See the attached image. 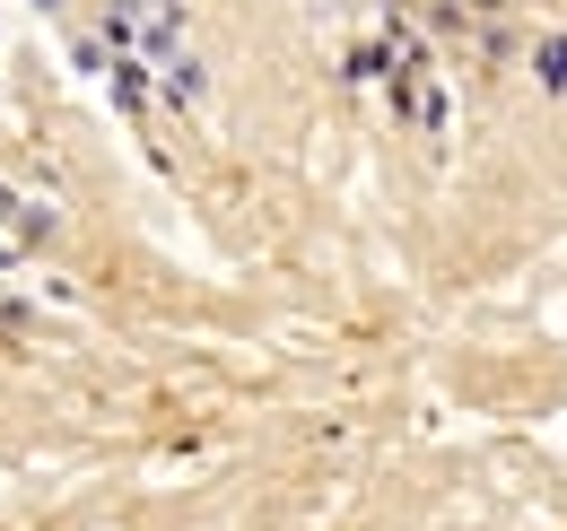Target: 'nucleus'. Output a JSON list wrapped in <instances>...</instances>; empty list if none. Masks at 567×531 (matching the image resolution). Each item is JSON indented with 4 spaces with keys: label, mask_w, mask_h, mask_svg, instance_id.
<instances>
[{
    "label": "nucleus",
    "mask_w": 567,
    "mask_h": 531,
    "mask_svg": "<svg viewBox=\"0 0 567 531\" xmlns=\"http://www.w3.org/2000/svg\"><path fill=\"white\" fill-rule=\"evenodd\" d=\"M132 44H141L148 70H166L175 53H184V18H175V9H166V18H141V35H132Z\"/></svg>",
    "instance_id": "obj_1"
},
{
    "label": "nucleus",
    "mask_w": 567,
    "mask_h": 531,
    "mask_svg": "<svg viewBox=\"0 0 567 531\" xmlns=\"http://www.w3.org/2000/svg\"><path fill=\"white\" fill-rule=\"evenodd\" d=\"M71 62H79V70H105V62H114V53H105L96 35H71Z\"/></svg>",
    "instance_id": "obj_7"
},
{
    "label": "nucleus",
    "mask_w": 567,
    "mask_h": 531,
    "mask_svg": "<svg viewBox=\"0 0 567 531\" xmlns=\"http://www.w3.org/2000/svg\"><path fill=\"white\" fill-rule=\"evenodd\" d=\"M132 35H141V9H132V0H114V9L96 18V44H105V53H132Z\"/></svg>",
    "instance_id": "obj_3"
},
{
    "label": "nucleus",
    "mask_w": 567,
    "mask_h": 531,
    "mask_svg": "<svg viewBox=\"0 0 567 531\" xmlns=\"http://www.w3.org/2000/svg\"><path fill=\"white\" fill-rule=\"evenodd\" d=\"M202 96H210V70L193 62V53H175V62H166V105H175V114H193Z\"/></svg>",
    "instance_id": "obj_2"
},
{
    "label": "nucleus",
    "mask_w": 567,
    "mask_h": 531,
    "mask_svg": "<svg viewBox=\"0 0 567 531\" xmlns=\"http://www.w3.org/2000/svg\"><path fill=\"white\" fill-rule=\"evenodd\" d=\"M533 70H542V79H550V87H559V96H567V35H550V44L533 53Z\"/></svg>",
    "instance_id": "obj_5"
},
{
    "label": "nucleus",
    "mask_w": 567,
    "mask_h": 531,
    "mask_svg": "<svg viewBox=\"0 0 567 531\" xmlns=\"http://www.w3.org/2000/svg\"><path fill=\"white\" fill-rule=\"evenodd\" d=\"M114 105H123V114L148 105V62H123V53H114Z\"/></svg>",
    "instance_id": "obj_4"
},
{
    "label": "nucleus",
    "mask_w": 567,
    "mask_h": 531,
    "mask_svg": "<svg viewBox=\"0 0 567 531\" xmlns=\"http://www.w3.org/2000/svg\"><path fill=\"white\" fill-rule=\"evenodd\" d=\"M166 9H175V0H166Z\"/></svg>",
    "instance_id": "obj_9"
},
{
    "label": "nucleus",
    "mask_w": 567,
    "mask_h": 531,
    "mask_svg": "<svg viewBox=\"0 0 567 531\" xmlns=\"http://www.w3.org/2000/svg\"><path fill=\"white\" fill-rule=\"evenodd\" d=\"M18 244H53V209H18Z\"/></svg>",
    "instance_id": "obj_6"
},
{
    "label": "nucleus",
    "mask_w": 567,
    "mask_h": 531,
    "mask_svg": "<svg viewBox=\"0 0 567 531\" xmlns=\"http://www.w3.org/2000/svg\"><path fill=\"white\" fill-rule=\"evenodd\" d=\"M35 9H71V0H35Z\"/></svg>",
    "instance_id": "obj_8"
}]
</instances>
